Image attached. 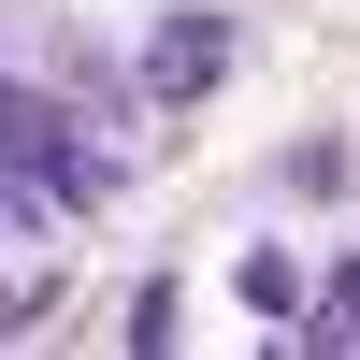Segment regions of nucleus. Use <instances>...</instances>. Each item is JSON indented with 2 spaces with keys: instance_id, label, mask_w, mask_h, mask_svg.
Here are the masks:
<instances>
[{
  "instance_id": "f257e3e1",
  "label": "nucleus",
  "mask_w": 360,
  "mask_h": 360,
  "mask_svg": "<svg viewBox=\"0 0 360 360\" xmlns=\"http://www.w3.org/2000/svg\"><path fill=\"white\" fill-rule=\"evenodd\" d=\"M0 173H15L44 217H101L115 188H130V159H115V115L86 101V86H29V72H0Z\"/></svg>"
},
{
  "instance_id": "f03ea898",
  "label": "nucleus",
  "mask_w": 360,
  "mask_h": 360,
  "mask_svg": "<svg viewBox=\"0 0 360 360\" xmlns=\"http://www.w3.org/2000/svg\"><path fill=\"white\" fill-rule=\"evenodd\" d=\"M217 72H231V0H173V15H144V44H130L144 115H188V101H217Z\"/></svg>"
},
{
  "instance_id": "7ed1b4c3",
  "label": "nucleus",
  "mask_w": 360,
  "mask_h": 360,
  "mask_svg": "<svg viewBox=\"0 0 360 360\" xmlns=\"http://www.w3.org/2000/svg\"><path fill=\"white\" fill-rule=\"evenodd\" d=\"M231 303H245V317H274V332H303V303H317V274H303V259L274 245V231H259V245L231 259Z\"/></svg>"
},
{
  "instance_id": "20e7f679",
  "label": "nucleus",
  "mask_w": 360,
  "mask_h": 360,
  "mask_svg": "<svg viewBox=\"0 0 360 360\" xmlns=\"http://www.w3.org/2000/svg\"><path fill=\"white\" fill-rule=\"evenodd\" d=\"M346 173H360V144H346V130H303V144L274 159V188H288V202H346Z\"/></svg>"
},
{
  "instance_id": "39448f33",
  "label": "nucleus",
  "mask_w": 360,
  "mask_h": 360,
  "mask_svg": "<svg viewBox=\"0 0 360 360\" xmlns=\"http://www.w3.org/2000/svg\"><path fill=\"white\" fill-rule=\"evenodd\" d=\"M303 346H360V245L317 274V303H303Z\"/></svg>"
},
{
  "instance_id": "423d86ee",
  "label": "nucleus",
  "mask_w": 360,
  "mask_h": 360,
  "mask_svg": "<svg viewBox=\"0 0 360 360\" xmlns=\"http://www.w3.org/2000/svg\"><path fill=\"white\" fill-rule=\"evenodd\" d=\"M115 332H130V346H173V332H188V288H173V274H144V288H130V317H115Z\"/></svg>"
},
{
  "instance_id": "0eeeda50",
  "label": "nucleus",
  "mask_w": 360,
  "mask_h": 360,
  "mask_svg": "<svg viewBox=\"0 0 360 360\" xmlns=\"http://www.w3.org/2000/svg\"><path fill=\"white\" fill-rule=\"evenodd\" d=\"M58 317V274H0V332H44Z\"/></svg>"
},
{
  "instance_id": "6e6552de",
  "label": "nucleus",
  "mask_w": 360,
  "mask_h": 360,
  "mask_svg": "<svg viewBox=\"0 0 360 360\" xmlns=\"http://www.w3.org/2000/svg\"><path fill=\"white\" fill-rule=\"evenodd\" d=\"M0 44H15V15H0ZM0 72H15V58H0Z\"/></svg>"
}]
</instances>
